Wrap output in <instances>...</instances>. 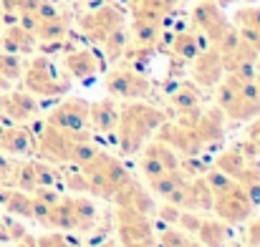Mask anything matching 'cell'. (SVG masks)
Returning a JSON list of instances; mask_svg holds the SVG:
<instances>
[{
	"label": "cell",
	"mask_w": 260,
	"mask_h": 247,
	"mask_svg": "<svg viewBox=\"0 0 260 247\" xmlns=\"http://www.w3.org/2000/svg\"><path fill=\"white\" fill-rule=\"evenodd\" d=\"M187 240H189V235L182 232L179 227H177V230H174V227H162V232L157 235L159 247H184Z\"/></svg>",
	"instance_id": "e575fe53"
},
{
	"label": "cell",
	"mask_w": 260,
	"mask_h": 247,
	"mask_svg": "<svg viewBox=\"0 0 260 247\" xmlns=\"http://www.w3.org/2000/svg\"><path fill=\"white\" fill-rule=\"evenodd\" d=\"M184 247H205V245H202L200 240H194V237H189V240H187V245H184Z\"/></svg>",
	"instance_id": "7dc6e473"
},
{
	"label": "cell",
	"mask_w": 260,
	"mask_h": 247,
	"mask_svg": "<svg viewBox=\"0 0 260 247\" xmlns=\"http://www.w3.org/2000/svg\"><path fill=\"white\" fill-rule=\"evenodd\" d=\"M192 20H194V28L200 30V36H205L212 46H215V41L222 36V30L230 25V23L222 18L220 8H217L215 3H210V0H200V3L194 5Z\"/></svg>",
	"instance_id": "8fae6325"
},
{
	"label": "cell",
	"mask_w": 260,
	"mask_h": 247,
	"mask_svg": "<svg viewBox=\"0 0 260 247\" xmlns=\"http://www.w3.org/2000/svg\"><path fill=\"white\" fill-rule=\"evenodd\" d=\"M46 124L63 131H88V101L84 98H66L61 101L48 116Z\"/></svg>",
	"instance_id": "ba28073f"
},
{
	"label": "cell",
	"mask_w": 260,
	"mask_h": 247,
	"mask_svg": "<svg viewBox=\"0 0 260 247\" xmlns=\"http://www.w3.org/2000/svg\"><path fill=\"white\" fill-rule=\"evenodd\" d=\"M205 177V182H207V187L217 194V192H225L230 184H235V179L233 177H228L225 171H220L217 166H207V171L202 174Z\"/></svg>",
	"instance_id": "836d02e7"
},
{
	"label": "cell",
	"mask_w": 260,
	"mask_h": 247,
	"mask_svg": "<svg viewBox=\"0 0 260 247\" xmlns=\"http://www.w3.org/2000/svg\"><path fill=\"white\" fill-rule=\"evenodd\" d=\"M238 25H248V28H258L260 30V8H243L235 15Z\"/></svg>",
	"instance_id": "f35d334b"
},
{
	"label": "cell",
	"mask_w": 260,
	"mask_h": 247,
	"mask_svg": "<svg viewBox=\"0 0 260 247\" xmlns=\"http://www.w3.org/2000/svg\"><path fill=\"white\" fill-rule=\"evenodd\" d=\"M30 194H33V197H38L41 202L51 204V207H53V204H58V202H61V197H63V194H61L56 187H36Z\"/></svg>",
	"instance_id": "60d3db41"
},
{
	"label": "cell",
	"mask_w": 260,
	"mask_h": 247,
	"mask_svg": "<svg viewBox=\"0 0 260 247\" xmlns=\"http://www.w3.org/2000/svg\"><path fill=\"white\" fill-rule=\"evenodd\" d=\"M23 83L33 96H63L71 88V81L58 76L53 61L46 56L33 58L28 63V68L23 71Z\"/></svg>",
	"instance_id": "3957f363"
},
{
	"label": "cell",
	"mask_w": 260,
	"mask_h": 247,
	"mask_svg": "<svg viewBox=\"0 0 260 247\" xmlns=\"http://www.w3.org/2000/svg\"><path fill=\"white\" fill-rule=\"evenodd\" d=\"M197 240L205 247H228V225L217 217H202Z\"/></svg>",
	"instance_id": "d6986e66"
},
{
	"label": "cell",
	"mask_w": 260,
	"mask_h": 247,
	"mask_svg": "<svg viewBox=\"0 0 260 247\" xmlns=\"http://www.w3.org/2000/svg\"><path fill=\"white\" fill-rule=\"evenodd\" d=\"M132 3H134V0H132Z\"/></svg>",
	"instance_id": "816d5d0a"
},
{
	"label": "cell",
	"mask_w": 260,
	"mask_h": 247,
	"mask_svg": "<svg viewBox=\"0 0 260 247\" xmlns=\"http://www.w3.org/2000/svg\"><path fill=\"white\" fill-rule=\"evenodd\" d=\"M0 18H3V5H0Z\"/></svg>",
	"instance_id": "f907efd6"
},
{
	"label": "cell",
	"mask_w": 260,
	"mask_h": 247,
	"mask_svg": "<svg viewBox=\"0 0 260 247\" xmlns=\"http://www.w3.org/2000/svg\"><path fill=\"white\" fill-rule=\"evenodd\" d=\"M189 177H192V174H187V171L179 166V169L165 171V174H159V177H154V179H147V184H149V192H152V194H157V197H167L174 187H179V184L187 182Z\"/></svg>",
	"instance_id": "7402d4cb"
},
{
	"label": "cell",
	"mask_w": 260,
	"mask_h": 247,
	"mask_svg": "<svg viewBox=\"0 0 260 247\" xmlns=\"http://www.w3.org/2000/svg\"><path fill=\"white\" fill-rule=\"evenodd\" d=\"M48 217H51V204H46L38 197H33V202H30V220L36 225H41V227H48Z\"/></svg>",
	"instance_id": "8d00e7d4"
},
{
	"label": "cell",
	"mask_w": 260,
	"mask_h": 247,
	"mask_svg": "<svg viewBox=\"0 0 260 247\" xmlns=\"http://www.w3.org/2000/svg\"><path fill=\"white\" fill-rule=\"evenodd\" d=\"M210 3H222V0H210Z\"/></svg>",
	"instance_id": "681fc988"
},
{
	"label": "cell",
	"mask_w": 260,
	"mask_h": 247,
	"mask_svg": "<svg viewBox=\"0 0 260 247\" xmlns=\"http://www.w3.org/2000/svg\"><path fill=\"white\" fill-rule=\"evenodd\" d=\"M63 182H66V187H69L74 194H88V182H86V177L81 174V169H79L76 174L63 177Z\"/></svg>",
	"instance_id": "b9f144b4"
},
{
	"label": "cell",
	"mask_w": 260,
	"mask_h": 247,
	"mask_svg": "<svg viewBox=\"0 0 260 247\" xmlns=\"http://www.w3.org/2000/svg\"><path fill=\"white\" fill-rule=\"evenodd\" d=\"M157 41H159V25L147 20V18H139L134 15V43L139 46H154L157 48Z\"/></svg>",
	"instance_id": "f1b7e54d"
},
{
	"label": "cell",
	"mask_w": 260,
	"mask_h": 247,
	"mask_svg": "<svg viewBox=\"0 0 260 247\" xmlns=\"http://www.w3.org/2000/svg\"><path fill=\"white\" fill-rule=\"evenodd\" d=\"M104 86L111 98H126V101H142L152 91V81L137 74L134 68H114L106 76Z\"/></svg>",
	"instance_id": "8992f818"
},
{
	"label": "cell",
	"mask_w": 260,
	"mask_h": 247,
	"mask_svg": "<svg viewBox=\"0 0 260 247\" xmlns=\"http://www.w3.org/2000/svg\"><path fill=\"white\" fill-rule=\"evenodd\" d=\"M245 245L248 247H260V220H255L248 230V237H245Z\"/></svg>",
	"instance_id": "f6af8a7d"
},
{
	"label": "cell",
	"mask_w": 260,
	"mask_h": 247,
	"mask_svg": "<svg viewBox=\"0 0 260 247\" xmlns=\"http://www.w3.org/2000/svg\"><path fill=\"white\" fill-rule=\"evenodd\" d=\"M33 149H36V134L30 129L8 124L0 131V152L10 157H23V154H30Z\"/></svg>",
	"instance_id": "2e32d148"
},
{
	"label": "cell",
	"mask_w": 260,
	"mask_h": 247,
	"mask_svg": "<svg viewBox=\"0 0 260 247\" xmlns=\"http://www.w3.org/2000/svg\"><path fill=\"white\" fill-rule=\"evenodd\" d=\"M48 230H56V232H74V217H71L69 197H61V202L51 207Z\"/></svg>",
	"instance_id": "cb8c5ba5"
},
{
	"label": "cell",
	"mask_w": 260,
	"mask_h": 247,
	"mask_svg": "<svg viewBox=\"0 0 260 247\" xmlns=\"http://www.w3.org/2000/svg\"><path fill=\"white\" fill-rule=\"evenodd\" d=\"M172 106L177 111L197 109V106H200V88H197L194 83H182L172 93Z\"/></svg>",
	"instance_id": "f546056e"
},
{
	"label": "cell",
	"mask_w": 260,
	"mask_h": 247,
	"mask_svg": "<svg viewBox=\"0 0 260 247\" xmlns=\"http://www.w3.org/2000/svg\"><path fill=\"white\" fill-rule=\"evenodd\" d=\"M84 139H91V131H63L46 124L41 136L36 139V149H38V157H43L46 162L63 164V162H71L74 147Z\"/></svg>",
	"instance_id": "7a4b0ae2"
},
{
	"label": "cell",
	"mask_w": 260,
	"mask_h": 247,
	"mask_svg": "<svg viewBox=\"0 0 260 247\" xmlns=\"http://www.w3.org/2000/svg\"><path fill=\"white\" fill-rule=\"evenodd\" d=\"M10 187L20 189V192H33L38 187V179H36V166L33 162H18L15 171L10 177Z\"/></svg>",
	"instance_id": "83f0119b"
},
{
	"label": "cell",
	"mask_w": 260,
	"mask_h": 247,
	"mask_svg": "<svg viewBox=\"0 0 260 247\" xmlns=\"http://www.w3.org/2000/svg\"><path fill=\"white\" fill-rule=\"evenodd\" d=\"M194 129H197L205 149H212L225 136V111L220 106H210V109L200 111V121H197Z\"/></svg>",
	"instance_id": "4fadbf2b"
},
{
	"label": "cell",
	"mask_w": 260,
	"mask_h": 247,
	"mask_svg": "<svg viewBox=\"0 0 260 247\" xmlns=\"http://www.w3.org/2000/svg\"><path fill=\"white\" fill-rule=\"evenodd\" d=\"M36 245L38 247H71L69 242V237H66V232H48V235H41V237H36Z\"/></svg>",
	"instance_id": "74e56055"
},
{
	"label": "cell",
	"mask_w": 260,
	"mask_h": 247,
	"mask_svg": "<svg viewBox=\"0 0 260 247\" xmlns=\"http://www.w3.org/2000/svg\"><path fill=\"white\" fill-rule=\"evenodd\" d=\"M240 41H245L250 48H255L258 51V56H260V30L258 28H248V25H240Z\"/></svg>",
	"instance_id": "7bdbcfd3"
},
{
	"label": "cell",
	"mask_w": 260,
	"mask_h": 247,
	"mask_svg": "<svg viewBox=\"0 0 260 247\" xmlns=\"http://www.w3.org/2000/svg\"><path fill=\"white\" fill-rule=\"evenodd\" d=\"M212 209H215L217 220H222L225 225H240V222H245L255 212L253 202L248 199V194L243 192V187L238 182L230 184L225 192H217L215 194Z\"/></svg>",
	"instance_id": "5b68a950"
},
{
	"label": "cell",
	"mask_w": 260,
	"mask_h": 247,
	"mask_svg": "<svg viewBox=\"0 0 260 247\" xmlns=\"http://www.w3.org/2000/svg\"><path fill=\"white\" fill-rule=\"evenodd\" d=\"M235 182L243 187V192L248 194V199L253 202V207H260V166L248 164Z\"/></svg>",
	"instance_id": "d4e9b609"
},
{
	"label": "cell",
	"mask_w": 260,
	"mask_h": 247,
	"mask_svg": "<svg viewBox=\"0 0 260 247\" xmlns=\"http://www.w3.org/2000/svg\"><path fill=\"white\" fill-rule=\"evenodd\" d=\"M33 166H36V179H38V187H53L56 182H58V169H56V164H51V162H41V159H36L33 162Z\"/></svg>",
	"instance_id": "d6a6232c"
},
{
	"label": "cell",
	"mask_w": 260,
	"mask_h": 247,
	"mask_svg": "<svg viewBox=\"0 0 260 247\" xmlns=\"http://www.w3.org/2000/svg\"><path fill=\"white\" fill-rule=\"evenodd\" d=\"M30 202H33L30 192H20V189L10 187V192H8V197H5L3 204H5V209L13 217H28L30 220Z\"/></svg>",
	"instance_id": "4316f807"
},
{
	"label": "cell",
	"mask_w": 260,
	"mask_h": 247,
	"mask_svg": "<svg viewBox=\"0 0 260 247\" xmlns=\"http://www.w3.org/2000/svg\"><path fill=\"white\" fill-rule=\"evenodd\" d=\"M200 225H202V212L182 209V212H179V217H177V227H179L182 232H187V235H197Z\"/></svg>",
	"instance_id": "d590c367"
},
{
	"label": "cell",
	"mask_w": 260,
	"mask_h": 247,
	"mask_svg": "<svg viewBox=\"0 0 260 247\" xmlns=\"http://www.w3.org/2000/svg\"><path fill=\"white\" fill-rule=\"evenodd\" d=\"M116 237L121 247H159L152 220L121 207H116Z\"/></svg>",
	"instance_id": "277c9868"
},
{
	"label": "cell",
	"mask_w": 260,
	"mask_h": 247,
	"mask_svg": "<svg viewBox=\"0 0 260 247\" xmlns=\"http://www.w3.org/2000/svg\"><path fill=\"white\" fill-rule=\"evenodd\" d=\"M3 48L8 53H15V56L18 53H30L36 48V33L18 23V25L8 28V33L3 36Z\"/></svg>",
	"instance_id": "ffe728a7"
},
{
	"label": "cell",
	"mask_w": 260,
	"mask_h": 247,
	"mask_svg": "<svg viewBox=\"0 0 260 247\" xmlns=\"http://www.w3.org/2000/svg\"><path fill=\"white\" fill-rule=\"evenodd\" d=\"M91 247H116L114 240H104V242H99V245H91Z\"/></svg>",
	"instance_id": "c3c4849f"
},
{
	"label": "cell",
	"mask_w": 260,
	"mask_h": 247,
	"mask_svg": "<svg viewBox=\"0 0 260 247\" xmlns=\"http://www.w3.org/2000/svg\"><path fill=\"white\" fill-rule=\"evenodd\" d=\"M0 114L10 116V121H30L38 116V101L30 93L20 91H5L3 93V106Z\"/></svg>",
	"instance_id": "5bb4252c"
},
{
	"label": "cell",
	"mask_w": 260,
	"mask_h": 247,
	"mask_svg": "<svg viewBox=\"0 0 260 247\" xmlns=\"http://www.w3.org/2000/svg\"><path fill=\"white\" fill-rule=\"evenodd\" d=\"M111 199H114L116 207H121V209H132V212H139V215H147V217L154 215L152 192L144 189V187H142L139 182H134V179H129L126 184H121V187L111 194Z\"/></svg>",
	"instance_id": "30bf717a"
},
{
	"label": "cell",
	"mask_w": 260,
	"mask_h": 247,
	"mask_svg": "<svg viewBox=\"0 0 260 247\" xmlns=\"http://www.w3.org/2000/svg\"><path fill=\"white\" fill-rule=\"evenodd\" d=\"M215 166H217L220 171H225L228 177L238 179V177L243 174V169L248 166V157L243 154L240 147H230V149H225L222 154L215 157Z\"/></svg>",
	"instance_id": "44dd1931"
},
{
	"label": "cell",
	"mask_w": 260,
	"mask_h": 247,
	"mask_svg": "<svg viewBox=\"0 0 260 247\" xmlns=\"http://www.w3.org/2000/svg\"><path fill=\"white\" fill-rule=\"evenodd\" d=\"M126 43H129V38H126V28L121 25V28H116V30L104 41L109 61H119V58L124 56V51H126Z\"/></svg>",
	"instance_id": "4dcf8cb0"
},
{
	"label": "cell",
	"mask_w": 260,
	"mask_h": 247,
	"mask_svg": "<svg viewBox=\"0 0 260 247\" xmlns=\"http://www.w3.org/2000/svg\"><path fill=\"white\" fill-rule=\"evenodd\" d=\"M119 124V106L114 98L88 103V129L96 134H114Z\"/></svg>",
	"instance_id": "9a60e30c"
},
{
	"label": "cell",
	"mask_w": 260,
	"mask_h": 247,
	"mask_svg": "<svg viewBox=\"0 0 260 247\" xmlns=\"http://www.w3.org/2000/svg\"><path fill=\"white\" fill-rule=\"evenodd\" d=\"M36 36L41 41H66V36H69V18L53 15L48 20H41L38 28H36Z\"/></svg>",
	"instance_id": "603a6c76"
},
{
	"label": "cell",
	"mask_w": 260,
	"mask_h": 247,
	"mask_svg": "<svg viewBox=\"0 0 260 247\" xmlns=\"http://www.w3.org/2000/svg\"><path fill=\"white\" fill-rule=\"evenodd\" d=\"M63 66H66V71L74 79H91V76H96L101 71V61H99V56L91 48H76V51H71L63 58Z\"/></svg>",
	"instance_id": "ac0fdd59"
},
{
	"label": "cell",
	"mask_w": 260,
	"mask_h": 247,
	"mask_svg": "<svg viewBox=\"0 0 260 247\" xmlns=\"http://www.w3.org/2000/svg\"><path fill=\"white\" fill-rule=\"evenodd\" d=\"M0 76L10 83L23 76V63H20V58L15 53H3L0 56Z\"/></svg>",
	"instance_id": "1f68e13d"
},
{
	"label": "cell",
	"mask_w": 260,
	"mask_h": 247,
	"mask_svg": "<svg viewBox=\"0 0 260 247\" xmlns=\"http://www.w3.org/2000/svg\"><path fill=\"white\" fill-rule=\"evenodd\" d=\"M121 25H124V15L114 5H101L99 10L86 13L81 18V30H84V36L88 41H93V43H104Z\"/></svg>",
	"instance_id": "9c48e42d"
},
{
	"label": "cell",
	"mask_w": 260,
	"mask_h": 247,
	"mask_svg": "<svg viewBox=\"0 0 260 247\" xmlns=\"http://www.w3.org/2000/svg\"><path fill=\"white\" fill-rule=\"evenodd\" d=\"M157 209V217L165 222V227H174L177 225V217H179V207H174V204H170V202H165L162 207H154Z\"/></svg>",
	"instance_id": "ab89813d"
},
{
	"label": "cell",
	"mask_w": 260,
	"mask_h": 247,
	"mask_svg": "<svg viewBox=\"0 0 260 247\" xmlns=\"http://www.w3.org/2000/svg\"><path fill=\"white\" fill-rule=\"evenodd\" d=\"M15 164H18V162H15L10 154L0 152V179H3V182L10 184V177H13V171H15Z\"/></svg>",
	"instance_id": "ee69618b"
},
{
	"label": "cell",
	"mask_w": 260,
	"mask_h": 247,
	"mask_svg": "<svg viewBox=\"0 0 260 247\" xmlns=\"http://www.w3.org/2000/svg\"><path fill=\"white\" fill-rule=\"evenodd\" d=\"M202 51L197 33H177L172 36V53L179 56L182 61H192L197 53Z\"/></svg>",
	"instance_id": "484cf974"
},
{
	"label": "cell",
	"mask_w": 260,
	"mask_h": 247,
	"mask_svg": "<svg viewBox=\"0 0 260 247\" xmlns=\"http://www.w3.org/2000/svg\"><path fill=\"white\" fill-rule=\"evenodd\" d=\"M69 204H71V217H74V232L76 235H88L96 227V222H99L96 204L84 194L69 197Z\"/></svg>",
	"instance_id": "e0dca14e"
},
{
	"label": "cell",
	"mask_w": 260,
	"mask_h": 247,
	"mask_svg": "<svg viewBox=\"0 0 260 247\" xmlns=\"http://www.w3.org/2000/svg\"><path fill=\"white\" fill-rule=\"evenodd\" d=\"M157 139H162L165 144H170L174 152L182 157V159H189V157H202L207 149L197 134V129H189V126H179L172 121H165L159 129H157Z\"/></svg>",
	"instance_id": "52a82bcc"
},
{
	"label": "cell",
	"mask_w": 260,
	"mask_h": 247,
	"mask_svg": "<svg viewBox=\"0 0 260 247\" xmlns=\"http://www.w3.org/2000/svg\"><path fill=\"white\" fill-rule=\"evenodd\" d=\"M167 121L165 111L157 106H149L144 101H129L124 109H119V124H116V139L121 147V154L134 157L144 149L152 134Z\"/></svg>",
	"instance_id": "6da1fadb"
},
{
	"label": "cell",
	"mask_w": 260,
	"mask_h": 247,
	"mask_svg": "<svg viewBox=\"0 0 260 247\" xmlns=\"http://www.w3.org/2000/svg\"><path fill=\"white\" fill-rule=\"evenodd\" d=\"M192 74H194V83L197 86H207V88H215L217 83L222 81L225 76V66H222V56L217 53V48H210V51H200L194 58H192Z\"/></svg>",
	"instance_id": "7c38bea8"
},
{
	"label": "cell",
	"mask_w": 260,
	"mask_h": 247,
	"mask_svg": "<svg viewBox=\"0 0 260 247\" xmlns=\"http://www.w3.org/2000/svg\"><path fill=\"white\" fill-rule=\"evenodd\" d=\"M248 142H253V147L258 149V154H260V119L255 124H250V129H248Z\"/></svg>",
	"instance_id": "bcb514c9"
}]
</instances>
